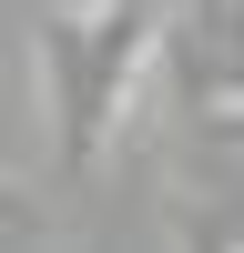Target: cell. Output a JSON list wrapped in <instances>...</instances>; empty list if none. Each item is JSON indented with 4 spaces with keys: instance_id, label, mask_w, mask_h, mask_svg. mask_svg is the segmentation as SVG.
<instances>
[{
    "instance_id": "cell-1",
    "label": "cell",
    "mask_w": 244,
    "mask_h": 253,
    "mask_svg": "<svg viewBox=\"0 0 244 253\" xmlns=\"http://www.w3.org/2000/svg\"><path fill=\"white\" fill-rule=\"evenodd\" d=\"M142 51H153V10H132V0H71V10L41 20L51 142H61V162H71V172L112 142L122 101H132V81H142Z\"/></svg>"
},
{
    "instance_id": "cell-2",
    "label": "cell",
    "mask_w": 244,
    "mask_h": 253,
    "mask_svg": "<svg viewBox=\"0 0 244 253\" xmlns=\"http://www.w3.org/2000/svg\"><path fill=\"white\" fill-rule=\"evenodd\" d=\"M132 10H153V0H132Z\"/></svg>"
}]
</instances>
